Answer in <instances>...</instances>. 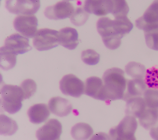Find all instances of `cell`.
Here are the masks:
<instances>
[{"label":"cell","instance_id":"obj_2","mask_svg":"<svg viewBox=\"0 0 158 140\" xmlns=\"http://www.w3.org/2000/svg\"><path fill=\"white\" fill-rule=\"evenodd\" d=\"M102 79L105 101L123 100L127 83L124 71L116 67L109 68L104 72Z\"/></svg>","mask_w":158,"mask_h":140},{"label":"cell","instance_id":"obj_11","mask_svg":"<svg viewBox=\"0 0 158 140\" xmlns=\"http://www.w3.org/2000/svg\"><path fill=\"white\" fill-rule=\"evenodd\" d=\"M62 132L61 123L56 119H52L37 130L36 136L40 140H59Z\"/></svg>","mask_w":158,"mask_h":140},{"label":"cell","instance_id":"obj_3","mask_svg":"<svg viewBox=\"0 0 158 140\" xmlns=\"http://www.w3.org/2000/svg\"><path fill=\"white\" fill-rule=\"evenodd\" d=\"M0 104L3 109L9 114H13L21 109L24 99L23 92L19 86L4 84L0 90Z\"/></svg>","mask_w":158,"mask_h":140},{"label":"cell","instance_id":"obj_27","mask_svg":"<svg viewBox=\"0 0 158 140\" xmlns=\"http://www.w3.org/2000/svg\"><path fill=\"white\" fill-rule=\"evenodd\" d=\"M143 95L147 108L158 109V89H147Z\"/></svg>","mask_w":158,"mask_h":140},{"label":"cell","instance_id":"obj_19","mask_svg":"<svg viewBox=\"0 0 158 140\" xmlns=\"http://www.w3.org/2000/svg\"><path fill=\"white\" fill-rule=\"evenodd\" d=\"M126 101L125 110L126 115L138 118L147 108L144 99L141 97H132Z\"/></svg>","mask_w":158,"mask_h":140},{"label":"cell","instance_id":"obj_8","mask_svg":"<svg viewBox=\"0 0 158 140\" xmlns=\"http://www.w3.org/2000/svg\"><path fill=\"white\" fill-rule=\"evenodd\" d=\"M60 89L64 95L79 97L83 94V82L75 75L69 74L64 76L59 82Z\"/></svg>","mask_w":158,"mask_h":140},{"label":"cell","instance_id":"obj_26","mask_svg":"<svg viewBox=\"0 0 158 140\" xmlns=\"http://www.w3.org/2000/svg\"><path fill=\"white\" fill-rule=\"evenodd\" d=\"M144 79L148 88L158 89V65L147 69Z\"/></svg>","mask_w":158,"mask_h":140},{"label":"cell","instance_id":"obj_9","mask_svg":"<svg viewBox=\"0 0 158 140\" xmlns=\"http://www.w3.org/2000/svg\"><path fill=\"white\" fill-rule=\"evenodd\" d=\"M135 23L136 27L144 31L158 28V0L153 1Z\"/></svg>","mask_w":158,"mask_h":140},{"label":"cell","instance_id":"obj_30","mask_svg":"<svg viewBox=\"0 0 158 140\" xmlns=\"http://www.w3.org/2000/svg\"><path fill=\"white\" fill-rule=\"evenodd\" d=\"M81 58L85 64L89 65H95L100 60V55L94 50L88 49L82 51Z\"/></svg>","mask_w":158,"mask_h":140},{"label":"cell","instance_id":"obj_7","mask_svg":"<svg viewBox=\"0 0 158 140\" xmlns=\"http://www.w3.org/2000/svg\"><path fill=\"white\" fill-rule=\"evenodd\" d=\"M38 21L34 15H19L14 19L13 25L15 29L22 35L32 38L37 32Z\"/></svg>","mask_w":158,"mask_h":140},{"label":"cell","instance_id":"obj_22","mask_svg":"<svg viewBox=\"0 0 158 140\" xmlns=\"http://www.w3.org/2000/svg\"><path fill=\"white\" fill-rule=\"evenodd\" d=\"M17 55L6 48L4 46L0 49V67L4 70L13 68L16 62Z\"/></svg>","mask_w":158,"mask_h":140},{"label":"cell","instance_id":"obj_24","mask_svg":"<svg viewBox=\"0 0 158 140\" xmlns=\"http://www.w3.org/2000/svg\"><path fill=\"white\" fill-rule=\"evenodd\" d=\"M125 71L127 75L133 78L144 79L146 70L143 64L132 61L126 65Z\"/></svg>","mask_w":158,"mask_h":140},{"label":"cell","instance_id":"obj_16","mask_svg":"<svg viewBox=\"0 0 158 140\" xmlns=\"http://www.w3.org/2000/svg\"><path fill=\"white\" fill-rule=\"evenodd\" d=\"M48 106L52 113L61 117L68 115L73 108L72 105L69 101L60 97L51 98L48 102Z\"/></svg>","mask_w":158,"mask_h":140},{"label":"cell","instance_id":"obj_21","mask_svg":"<svg viewBox=\"0 0 158 140\" xmlns=\"http://www.w3.org/2000/svg\"><path fill=\"white\" fill-rule=\"evenodd\" d=\"M93 128L88 124L80 122L74 125L72 128L71 134L75 140H86L93 134Z\"/></svg>","mask_w":158,"mask_h":140},{"label":"cell","instance_id":"obj_10","mask_svg":"<svg viewBox=\"0 0 158 140\" xmlns=\"http://www.w3.org/2000/svg\"><path fill=\"white\" fill-rule=\"evenodd\" d=\"M73 4L68 1L63 0L47 7L44 14L50 19L55 20L70 17L75 10Z\"/></svg>","mask_w":158,"mask_h":140},{"label":"cell","instance_id":"obj_4","mask_svg":"<svg viewBox=\"0 0 158 140\" xmlns=\"http://www.w3.org/2000/svg\"><path fill=\"white\" fill-rule=\"evenodd\" d=\"M137 125L135 117L126 115L117 126L110 130L109 137L112 140H135Z\"/></svg>","mask_w":158,"mask_h":140},{"label":"cell","instance_id":"obj_17","mask_svg":"<svg viewBox=\"0 0 158 140\" xmlns=\"http://www.w3.org/2000/svg\"><path fill=\"white\" fill-rule=\"evenodd\" d=\"M147 87L144 79L133 78L127 80L126 89L123 100L126 101L132 97H141Z\"/></svg>","mask_w":158,"mask_h":140},{"label":"cell","instance_id":"obj_29","mask_svg":"<svg viewBox=\"0 0 158 140\" xmlns=\"http://www.w3.org/2000/svg\"><path fill=\"white\" fill-rule=\"evenodd\" d=\"M147 46L152 50L158 51V28L144 31Z\"/></svg>","mask_w":158,"mask_h":140},{"label":"cell","instance_id":"obj_31","mask_svg":"<svg viewBox=\"0 0 158 140\" xmlns=\"http://www.w3.org/2000/svg\"><path fill=\"white\" fill-rule=\"evenodd\" d=\"M20 87L24 94V99L29 98L35 92L37 86L35 81L31 79L24 80L21 83Z\"/></svg>","mask_w":158,"mask_h":140},{"label":"cell","instance_id":"obj_15","mask_svg":"<svg viewBox=\"0 0 158 140\" xmlns=\"http://www.w3.org/2000/svg\"><path fill=\"white\" fill-rule=\"evenodd\" d=\"M59 31V44L69 50L75 49L78 44V34L77 30L71 27H66Z\"/></svg>","mask_w":158,"mask_h":140},{"label":"cell","instance_id":"obj_5","mask_svg":"<svg viewBox=\"0 0 158 140\" xmlns=\"http://www.w3.org/2000/svg\"><path fill=\"white\" fill-rule=\"evenodd\" d=\"M58 34V31L53 29H39L33 38V45L39 51L48 50L57 47L59 44Z\"/></svg>","mask_w":158,"mask_h":140},{"label":"cell","instance_id":"obj_23","mask_svg":"<svg viewBox=\"0 0 158 140\" xmlns=\"http://www.w3.org/2000/svg\"><path fill=\"white\" fill-rule=\"evenodd\" d=\"M0 134L4 136H10L14 134L18 129L16 122L4 114L0 116Z\"/></svg>","mask_w":158,"mask_h":140},{"label":"cell","instance_id":"obj_1","mask_svg":"<svg viewBox=\"0 0 158 140\" xmlns=\"http://www.w3.org/2000/svg\"><path fill=\"white\" fill-rule=\"evenodd\" d=\"M133 26L127 16L112 20L108 17L99 19L96 23L97 31L105 45L111 50L118 48L121 39L131 30Z\"/></svg>","mask_w":158,"mask_h":140},{"label":"cell","instance_id":"obj_6","mask_svg":"<svg viewBox=\"0 0 158 140\" xmlns=\"http://www.w3.org/2000/svg\"><path fill=\"white\" fill-rule=\"evenodd\" d=\"M5 7L10 13L19 15H33L39 10L40 2L38 0H8Z\"/></svg>","mask_w":158,"mask_h":140},{"label":"cell","instance_id":"obj_12","mask_svg":"<svg viewBox=\"0 0 158 140\" xmlns=\"http://www.w3.org/2000/svg\"><path fill=\"white\" fill-rule=\"evenodd\" d=\"M4 46L17 55L23 54L32 49L28 39L17 33L12 34L6 38Z\"/></svg>","mask_w":158,"mask_h":140},{"label":"cell","instance_id":"obj_28","mask_svg":"<svg viewBox=\"0 0 158 140\" xmlns=\"http://www.w3.org/2000/svg\"><path fill=\"white\" fill-rule=\"evenodd\" d=\"M89 14L85 10L83 7H78L75 10L70 17V21L76 26H81L87 20Z\"/></svg>","mask_w":158,"mask_h":140},{"label":"cell","instance_id":"obj_14","mask_svg":"<svg viewBox=\"0 0 158 140\" xmlns=\"http://www.w3.org/2000/svg\"><path fill=\"white\" fill-rule=\"evenodd\" d=\"M83 7L89 14H93L97 16H104L111 13L113 7L112 0H86Z\"/></svg>","mask_w":158,"mask_h":140},{"label":"cell","instance_id":"obj_32","mask_svg":"<svg viewBox=\"0 0 158 140\" xmlns=\"http://www.w3.org/2000/svg\"><path fill=\"white\" fill-rule=\"evenodd\" d=\"M150 134L152 139L158 140V125L155 126L150 129Z\"/></svg>","mask_w":158,"mask_h":140},{"label":"cell","instance_id":"obj_13","mask_svg":"<svg viewBox=\"0 0 158 140\" xmlns=\"http://www.w3.org/2000/svg\"><path fill=\"white\" fill-rule=\"evenodd\" d=\"M84 93L97 99L106 101L102 80L98 77H90L86 80Z\"/></svg>","mask_w":158,"mask_h":140},{"label":"cell","instance_id":"obj_20","mask_svg":"<svg viewBox=\"0 0 158 140\" xmlns=\"http://www.w3.org/2000/svg\"><path fill=\"white\" fill-rule=\"evenodd\" d=\"M140 125L148 130L156 125L158 121V109L146 108L138 118Z\"/></svg>","mask_w":158,"mask_h":140},{"label":"cell","instance_id":"obj_25","mask_svg":"<svg viewBox=\"0 0 158 140\" xmlns=\"http://www.w3.org/2000/svg\"><path fill=\"white\" fill-rule=\"evenodd\" d=\"M111 13L115 19L127 16L129 11L128 6L125 0H113Z\"/></svg>","mask_w":158,"mask_h":140},{"label":"cell","instance_id":"obj_18","mask_svg":"<svg viewBox=\"0 0 158 140\" xmlns=\"http://www.w3.org/2000/svg\"><path fill=\"white\" fill-rule=\"evenodd\" d=\"M49 107L45 104L34 105L28 110L27 114L31 123L39 124L45 121L50 114Z\"/></svg>","mask_w":158,"mask_h":140}]
</instances>
